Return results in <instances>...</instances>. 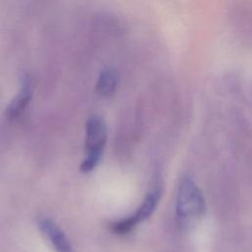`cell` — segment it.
Segmentation results:
<instances>
[{"instance_id":"cell-3","label":"cell","mask_w":252,"mask_h":252,"mask_svg":"<svg viewBox=\"0 0 252 252\" xmlns=\"http://www.w3.org/2000/svg\"><path fill=\"white\" fill-rule=\"evenodd\" d=\"M40 231L52 243L57 252H73L71 243L61 227L51 219L42 218L38 220Z\"/></svg>"},{"instance_id":"cell-1","label":"cell","mask_w":252,"mask_h":252,"mask_svg":"<svg viewBox=\"0 0 252 252\" xmlns=\"http://www.w3.org/2000/svg\"><path fill=\"white\" fill-rule=\"evenodd\" d=\"M206 210L204 196L197 184L188 177L181 179L176 197V213L186 223H191L203 217Z\"/></svg>"},{"instance_id":"cell-7","label":"cell","mask_w":252,"mask_h":252,"mask_svg":"<svg viewBox=\"0 0 252 252\" xmlns=\"http://www.w3.org/2000/svg\"><path fill=\"white\" fill-rule=\"evenodd\" d=\"M136 225H137V223L133 220L132 216H129L123 220H117V221L111 223L110 228L116 234H125V233H128L129 231H131L134 228V226H136Z\"/></svg>"},{"instance_id":"cell-4","label":"cell","mask_w":252,"mask_h":252,"mask_svg":"<svg viewBox=\"0 0 252 252\" xmlns=\"http://www.w3.org/2000/svg\"><path fill=\"white\" fill-rule=\"evenodd\" d=\"M32 95V83L30 78H26L22 84L20 92L9 102L5 115L8 119L12 120L17 118L29 105Z\"/></svg>"},{"instance_id":"cell-2","label":"cell","mask_w":252,"mask_h":252,"mask_svg":"<svg viewBox=\"0 0 252 252\" xmlns=\"http://www.w3.org/2000/svg\"><path fill=\"white\" fill-rule=\"evenodd\" d=\"M107 131L103 119L97 115L90 117L86 123L87 157L82 161L80 169L84 173L92 171L99 162L106 143Z\"/></svg>"},{"instance_id":"cell-6","label":"cell","mask_w":252,"mask_h":252,"mask_svg":"<svg viewBox=\"0 0 252 252\" xmlns=\"http://www.w3.org/2000/svg\"><path fill=\"white\" fill-rule=\"evenodd\" d=\"M159 198H160L159 190H154L153 192H151L147 195V197L144 199L143 203L138 208V210L133 215H131L137 224L139 222L147 220L154 213V211L159 201Z\"/></svg>"},{"instance_id":"cell-5","label":"cell","mask_w":252,"mask_h":252,"mask_svg":"<svg viewBox=\"0 0 252 252\" xmlns=\"http://www.w3.org/2000/svg\"><path fill=\"white\" fill-rule=\"evenodd\" d=\"M118 84V76L117 73L113 69H104L100 72L96 85L95 90L96 93L103 97L111 96L117 88Z\"/></svg>"}]
</instances>
